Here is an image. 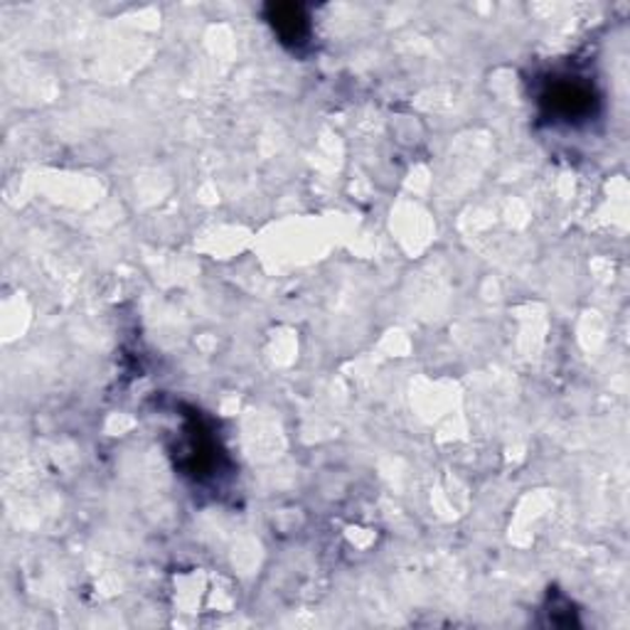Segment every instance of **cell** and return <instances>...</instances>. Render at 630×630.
Wrapping results in <instances>:
<instances>
[{
  "label": "cell",
  "instance_id": "obj_2",
  "mask_svg": "<svg viewBox=\"0 0 630 630\" xmlns=\"http://www.w3.org/2000/svg\"><path fill=\"white\" fill-rule=\"evenodd\" d=\"M268 22L278 32L281 42L301 44L308 38V20L301 6H272L268 8Z\"/></svg>",
  "mask_w": 630,
  "mask_h": 630
},
{
  "label": "cell",
  "instance_id": "obj_1",
  "mask_svg": "<svg viewBox=\"0 0 630 630\" xmlns=\"http://www.w3.org/2000/svg\"><path fill=\"white\" fill-rule=\"evenodd\" d=\"M593 87L577 77H559L549 82L542 94V106L549 116L561 121H577L593 111Z\"/></svg>",
  "mask_w": 630,
  "mask_h": 630
}]
</instances>
